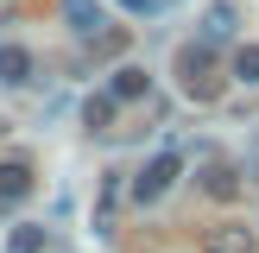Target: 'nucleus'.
Returning <instances> with one entry per match:
<instances>
[{
    "label": "nucleus",
    "instance_id": "obj_1",
    "mask_svg": "<svg viewBox=\"0 0 259 253\" xmlns=\"http://www.w3.org/2000/svg\"><path fill=\"white\" fill-rule=\"evenodd\" d=\"M222 82H228V70H222V51L215 45H202V38H190L184 51H177V89H184L190 101H222Z\"/></svg>",
    "mask_w": 259,
    "mask_h": 253
},
{
    "label": "nucleus",
    "instance_id": "obj_2",
    "mask_svg": "<svg viewBox=\"0 0 259 253\" xmlns=\"http://www.w3.org/2000/svg\"><path fill=\"white\" fill-rule=\"evenodd\" d=\"M177 177H184V152H177V146H164V152H152V158L139 164V177L126 184V196H133L139 209H152V202H164V196H171V184H177Z\"/></svg>",
    "mask_w": 259,
    "mask_h": 253
},
{
    "label": "nucleus",
    "instance_id": "obj_3",
    "mask_svg": "<svg viewBox=\"0 0 259 253\" xmlns=\"http://www.w3.org/2000/svg\"><path fill=\"white\" fill-rule=\"evenodd\" d=\"M202 253H259L253 222H209L202 228Z\"/></svg>",
    "mask_w": 259,
    "mask_h": 253
},
{
    "label": "nucleus",
    "instance_id": "obj_4",
    "mask_svg": "<svg viewBox=\"0 0 259 253\" xmlns=\"http://www.w3.org/2000/svg\"><path fill=\"white\" fill-rule=\"evenodd\" d=\"M234 32H240V7L234 0H209V7H202V25H196V38L202 45H234Z\"/></svg>",
    "mask_w": 259,
    "mask_h": 253
},
{
    "label": "nucleus",
    "instance_id": "obj_5",
    "mask_svg": "<svg viewBox=\"0 0 259 253\" xmlns=\"http://www.w3.org/2000/svg\"><path fill=\"white\" fill-rule=\"evenodd\" d=\"M196 190L215 196V202H234V196H240V164H234V158H209V164L196 171Z\"/></svg>",
    "mask_w": 259,
    "mask_h": 253
},
{
    "label": "nucleus",
    "instance_id": "obj_6",
    "mask_svg": "<svg viewBox=\"0 0 259 253\" xmlns=\"http://www.w3.org/2000/svg\"><path fill=\"white\" fill-rule=\"evenodd\" d=\"M63 25H70L82 45H95V38L108 32V7H101V0H63Z\"/></svg>",
    "mask_w": 259,
    "mask_h": 253
},
{
    "label": "nucleus",
    "instance_id": "obj_7",
    "mask_svg": "<svg viewBox=\"0 0 259 253\" xmlns=\"http://www.w3.org/2000/svg\"><path fill=\"white\" fill-rule=\"evenodd\" d=\"M38 190L32 177V158H0V209H19L25 196Z\"/></svg>",
    "mask_w": 259,
    "mask_h": 253
},
{
    "label": "nucleus",
    "instance_id": "obj_8",
    "mask_svg": "<svg viewBox=\"0 0 259 253\" xmlns=\"http://www.w3.org/2000/svg\"><path fill=\"white\" fill-rule=\"evenodd\" d=\"M108 95L120 101V108H126V101H146V95H152V70H146V63H114Z\"/></svg>",
    "mask_w": 259,
    "mask_h": 253
},
{
    "label": "nucleus",
    "instance_id": "obj_9",
    "mask_svg": "<svg viewBox=\"0 0 259 253\" xmlns=\"http://www.w3.org/2000/svg\"><path fill=\"white\" fill-rule=\"evenodd\" d=\"M32 70H38V63H32L25 45H0V82H7V89H32Z\"/></svg>",
    "mask_w": 259,
    "mask_h": 253
},
{
    "label": "nucleus",
    "instance_id": "obj_10",
    "mask_svg": "<svg viewBox=\"0 0 259 253\" xmlns=\"http://www.w3.org/2000/svg\"><path fill=\"white\" fill-rule=\"evenodd\" d=\"M114 114H120V101H114L108 89L82 101V126H89V133H114Z\"/></svg>",
    "mask_w": 259,
    "mask_h": 253
},
{
    "label": "nucleus",
    "instance_id": "obj_11",
    "mask_svg": "<svg viewBox=\"0 0 259 253\" xmlns=\"http://www.w3.org/2000/svg\"><path fill=\"white\" fill-rule=\"evenodd\" d=\"M45 240H51L45 222H19V228L7 234V253H45Z\"/></svg>",
    "mask_w": 259,
    "mask_h": 253
},
{
    "label": "nucleus",
    "instance_id": "obj_12",
    "mask_svg": "<svg viewBox=\"0 0 259 253\" xmlns=\"http://www.w3.org/2000/svg\"><path fill=\"white\" fill-rule=\"evenodd\" d=\"M228 76H234V82H247V89H259V45H234Z\"/></svg>",
    "mask_w": 259,
    "mask_h": 253
},
{
    "label": "nucleus",
    "instance_id": "obj_13",
    "mask_svg": "<svg viewBox=\"0 0 259 253\" xmlns=\"http://www.w3.org/2000/svg\"><path fill=\"white\" fill-rule=\"evenodd\" d=\"M114 202H120V171L101 184V209H95V228H101V234H108V222H114Z\"/></svg>",
    "mask_w": 259,
    "mask_h": 253
},
{
    "label": "nucleus",
    "instance_id": "obj_14",
    "mask_svg": "<svg viewBox=\"0 0 259 253\" xmlns=\"http://www.w3.org/2000/svg\"><path fill=\"white\" fill-rule=\"evenodd\" d=\"M114 7H120V13H139V19H146V13H158V0H114Z\"/></svg>",
    "mask_w": 259,
    "mask_h": 253
},
{
    "label": "nucleus",
    "instance_id": "obj_15",
    "mask_svg": "<svg viewBox=\"0 0 259 253\" xmlns=\"http://www.w3.org/2000/svg\"><path fill=\"white\" fill-rule=\"evenodd\" d=\"M0 126H7V120H0Z\"/></svg>",
    "mask_w": 259,
    "mask_h": 253
}]
</instances>
